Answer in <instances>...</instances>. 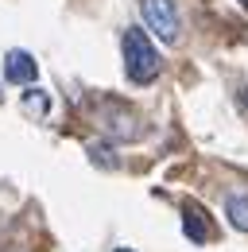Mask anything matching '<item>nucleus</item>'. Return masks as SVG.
<instances>
[{
    "label": "nucleus",
    "mask_w": 248,
    "mask_h": 252,
    "mask_svg": "<svg viewBox=\"0 0 248 252\" xmlns=\"http://www.w3.org/2000/svg\"><path fill=\"white\" fill-rule=\"evenodd\" d=\"M186 237H190V241H206V237H210V225H202L198 210H186Z\"/></svg>",
    "instance_id": "7"
},
{
    "label": "nucleus",
    "mask_w": 248,
    "mask_h": 252,
    "mask_svg": "<svg viewBox=\"0 0 248 252\" xmlns=\"http://www.w3.org/2000/svg\"><path fill=\"white\" fill-rule=\"evenodd\" d=\"M241 4H245V8H248V0H241Z\"/></svg>",
    "instance_id": "10"
},
{
    "label": "nucleus",
    "mask_w": 248,
    "mask_h": 252,
    "mask_svg": "<svg viewBox=\"0 0 248 252\" xmlns=\"http://www.w3.org/2000/svg\"><path fill=\"white\" fill-rule=\"evenodd\" d=\"M124 70H128V78H132L136 86L155 82L159 70H163V59H159L155 43L140 32V28H128V32H124Z\"/></svg>",
    "instance_id": "1"
},
{
    "label": "nucleus",
    "mask_w": 248,
    "mask_h": 252,
    "mask_svg": "<svg viewBox=\"0 0 248 252\" xmlns=\"http://www.w3.org/2000/svg\"><path fill=\"white\" fill-rule=\"evenodd\" d=\"M117 252H132V249H117Z\"/></svg>",
    "instance_id": "9"
},
{
    "label": "nucleus",
    "mask_w": 248,
    "mask_h": 252,
    "mask_svg": "<svg viewBox=\"0 0 248 252\" xmlns=\"http://www.w3.org/2000/svg\"><path fill=\"white\" fill-rule=\"evenodd\" d=\"M140 16H144V28L163 39V43H179V8L175 0H140Z\"/></svg>",
    "instance_id": "2"
},
{
    "label": "nucleus",
    "mask_w": 248,
    "mask_h": 252,
    "mask_svg": "<svg viewBox=\"0 0 248 252\" xmlns=\"http://www.w3.org/2000/svg\"><path fill=\"white\" fill-rule=\"evenodd\" d=\"M90 159L97 163V167H105V171L121 167V159L113 156V148H109V144H90Z\"/></svg>",
    "instance_id": "6"
},
{
    "label": "nucleus",
    "mask_w": 248,
    "mask_h": 252,
    "mask_svg": "<svg viewBox=\"0 0 248 252\" xmlns=\"http://www.w3.org/2000/svg\"><path fill=\"white\" fill-rule=\"evenodd\" d=\"M97 121L105 128V136H113V140H140L144 136V125H140V117L128 109V105H105L101 113H97Z\"/></svg>",
    "instance_id": "3"
},
{
    "label": "nucleus",
    "mask_w": 248,
    "mask_h": 252,
    "mask_svg": "<svg viewBox=\"0 0 248 252\" xmlns=\"http://www.w3.org/2000/svg\"><path fill=\"white\" fill-rule=\"evenodd\" d=\"M225 214H229V225L248 233V198L245 194H229L225 198Z\"/></svg>",
    "instance_id": "5"
},
{
    "label": "nucleus",
    "mask_w": 248,
    "mask_h": 252,
    "mask_svg": "<svg viewBox=\"0 0 248 252\" xmlns=\"http://www.w3.org/2000/svg\"><path fill=\"white\" fill-rule=\"evenodd\" d=\"M4 78L12 86H31L39 78V66H35V59H31L28 51H8L4 55Z\"/></svg>",
    "instance_id": "4"
},
{
    "label": "nucleus",
    "mask_w": 248,
    "mask_h": 252,
    "mask_svg": "<svg viewBox=\"0 0 248 252\" xmlns=\"http://www.w3.org/2000/svg\"><path fill=\"white\" fill-rule=\"evenodd\" d=\"M24 109H28V113H39V117H43V113L51 109V97L35 90V94H28V97H24Z\"/></svg>",
    "instance_id": "8"
}]
</instances>
